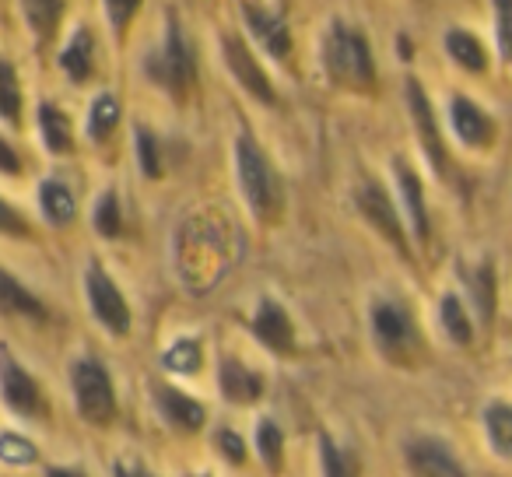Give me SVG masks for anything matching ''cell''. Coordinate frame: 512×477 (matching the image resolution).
Masks as SVG:
<instances>
[{
  "mask_svg": "<svg viewBox=\"0 0 512 477\" xmlns=\"http://www.w3.org/2000/svg\"><path fill=\"white\" fill-rule=\"evenodd\" d=\"M320 67L327 81L341 92L372 95L379 88V67L362 25L348 18H330L320 36Z\"/></svg>",
  "mask_w": 512,
  "mask_h": 477,
  "instance_id": "obj_1",
  "label": "cell"
},
{
  "mask_svg": "<svg viewBox=\"0 0 512 477\" xmlns=\"http://www.w3.org/2000/svg\"><path fill=\"white\" fill-rule=\"evenodd\" d=\"M141 71L176 106H183V102H190L197 95V50H193L190 36H186L183 22L176 15L165 18L162 39H158L155 50L144 53Z\"/></svg>",
  "mask_w": 512,
  "mask_h": 477,
  "instance_id": "obj_2",
  "label": "cell"
},
{
  "mask_svg": "<svg viewBox=\"0 0 512 477\" xmlns=\"http://www.w3.org/2000/svg\"><path fill=\"white\" fill-rule=\"evenodd\" d=\"M232 158H235V176H239V190H242V200H246L249 214H253L260 225L278 221L281 207H285L278 169H274L271 155L260 148V141H256L246 127L235 137Z\"/></svg>",
  "mask_w": 512,
  "mask_h": 477,
  "instance_id": "obj_3",
  "label": "cell"
},
{
  "mask_svg": "<svg viewBox=\"0 0 512 477\" xmlns=\"http://www.w3.org/2000/svg\"><path fill=\"white\" fill-rule=\"evenodd\" d=\"M218 50H221V64H225L228 78L239 85V92L246 95V99H253L256 106H267V109L278 106L281 95H278V88H274L271 71L264 67L260 53L253 50V43H249L242 32H221Z\"/></svg>",
  "mask_w": 512,
  "mask_h": 477,
  "instance_id": "obj_4",
  "label": "cell"
},
{
  "mask_svg": "<svg viewBox=\"0 0 512 477\" xmlns=\"http://www.w3.org/2000/svg\"><path fill=\"white\" fill-rule=\"evenodd\" d=\"M239 15H242V29H246L242 36L253 43V50L260 57H267L278 67H292L295 36L285 11L271 8L264 0H239Z\"/></svg>",
  "mask_w": 512,
  "mask_h": 477,
  "instance_id": "obj_5",
  "label": "cell"
},
{
  "mask_svg": "<svg viewBox=\"0 0 512 477\" xmlns=\"http://www.w3.org/2000/svg\"><path fill=\"white\" fill-rule=\"evenodd\" d=\"M369 327L376 337V348L383 351V358L404 365L418 355L421 337H418V323H414L411 309L400 306L393 299H376L369 309Z\"/></svg>",
  "mask_w": 512,
  "mask_h": 477,
  "instance_id": "obj_6",
  "label": "cell"
},
{
  "mask_svg": "<svg viewBox=\"0 0 512 477\" xmlns=\"http://www.w3.org/2000/svg\"><path fill=\"white\" fill-rule=\"evenodd\" d=\"M355 207L400 257H411V232H407V225H404V214H400L393 193L386 190L379 179L365 176L362 183L355 186Z\"/></svg>",
  "mask_w": 512,
  "mask_h": 477,
  "instance_id": "obj_7",
  "label": "cell"
},
{
  "mask_svg": "<svg viewBox=\"0 0 512 477\" xmlns=\"http://www.w3.org/2000/svg\"><path fill=\"white\" fill-rule=\"evenodd\" d=\"M404 102H407V113H411V123H414V134L421 141V151H425L428 165L439 179H449L453 165H449V148H446V137H442V127H439V116H435V106H432V95L425 92L418 78H407L404 81Z\"/></svg>",
  "mask_w": 512,
  "mask_h": 477,
  "instance_id": "obj_8",
  "label": "cell"
},
{
  "mask_svg": "<svg viewBox=\"0 0 512 477\" xmlns=\"http://www.w3.org/2000/svg\"><path fill=\"white\" fill-rule=\"evenodd\" d=\"M71 386H74V404H78L81 418L88 425H109L116 414V393L113 379H109L106 365L95 358H81L71 369Z\"/></svg>",
  "mask_w": 512,
  "mask_h": 477,
  "instance_id": "obj_9",
  "label": "cell"
},
{
  "mask_svg": "<svg viewBox=\"0 0 512 477\" xmlns=\"http://www.w3.org/2000/svg\"><path fill=\"white\" fill-rule=\"evenodd\" d=\"M85 295H88V309L92 316L109 330L113 337H127L130 334V302L127 295L120 292L109 271L102 264H88L85 271Z\"/></svg>",
  "mask_w": 512,
  "mask_h": 477,
  "instance_id": "obj_10",
  "label": "cell"
},
{
  "mask_svg": "<svg viewBox=\"0 0 512 477\" xmlns=\"http://www.w3.org/2000/svg\"><path fill=\"white\" fill-rule=\"evenodd\" d=\"M393 183H397V207L404 214V225L411 232V239L418 246L432 243V221H428V204H425V183L414 172L411 162L393 158Z\"/></svg>",
  "mask_w": 512,
  "mask_h": 477,
  "instance_id": "obj_11",
  "label": "cell"
},
{
  "mask_svg": "<svg viewBox=\"0 0 512 477\" xmlns=\"http://www.w3.org/2000/svg\"><path fill=\"white\" fill-rule=\"evenodd\" d=\"M446 120H449V130L453 137L463 144L467 151H488L495 144V120L484 106H477L470 95H453L446 106Z\"/></svg>",
  "mask_w": 512,
  "mask_h": 477,
  "instance_id": "obj_12",
  "label": "cell"
},
{
  "mask_svg": "<svg viewBox=\"0 0 512 477\" xmlns=\"http://www.w3.org/2000/svg\"><path fill=\"white\" fill-rule=\"evenodd\" d=\"M249 330H253L256 341L264 344L267 351H274L278 358H288L295 351V323L288 316V309L278 299H271V295L256 302Z\"/></svg>",
  "mask_w": 512,
  "mask_h": 477,
  "instance_id": "obj_13",
  "label": "cell"
},
{
  "mask_svg": "<svg viewBox=\"0 0 512 477\" xmlns=\"http://www.w3.org/2000/svg\"><path fill=\"white\" fill-rule=\"evenodd\" d=\"M0 393H4L11 411H18L22 418H39L43 414L39 383L18 365V358L8 348H0Z\"/></svg>",
  "mask_w": 512,
  "mask_h": 477,
  "instance_id": "obj_14",
  "label": "cell"
},
{
  "mask_svg": "<svg viewBox=\"0 0 512 477\" xmlns=\"http://www.w3.org/2000/svg\"><path fill=\"white\" fill-rule=\"evenodd\" d=\"M404 456L414 477H467L463 463L456 460L453 449L442 439H411Z\"/></svg>",
  "mask_w": 512,
  "mask_h": 477,
  "instance_id": "obj_15",
  "label": "cell"
},
{
  "mask_svg": "<svg viewBox=\"0 0 512 477\" xmlns=\"http://www.w3.org/2000/svg\"><path fill=\"white\" fill-rule=\"evenodd\" d=\"M442 53H446L460 71L474 74V78H484V74L491 71L488 46H484V39L477 36L474 29H467V25H449V29L442 32Z\"/></svg>",
  "mask_w": 512,
  "mask_h": 477,
  "instance_id": "obj_16",
  "label": "cell"
},
{
  "mask_svg": "<svg viewBox=\"0 0 512 477\" xmlns=\"http://www.w3.org/2000/svg\"><path fill=\"white\" fill-rule=\"evenodd\" d=\"M155 404H158V414H162L176 432H197V428L204 425V407H200L190 393L176 390V386L155 383Z\"/></svg>",
  "mask_w": 512,
  "mask_h": 477,
  "instance_id": "obj_17",
  "label": "cell"
},
{
  "mask_svg": "<svg viewBox=\"0 0 512 477\" xmlns=\"http://www.w3.org/2000/svg\"><path fill=\"white\" fill-rule=\"evenodd\" d=\"M218 386H221V397L232 400V404H253V400H260L267 390L264 376L249 369L246 362H239V358H225V362H221Z\"/></svg>",
  "mask_w": 512,
  "mask_h": 477,
  "instance_id": "obj_18",
  "label": "cell"
},
{
  "mask_svg": "<svg viewBox=\"0 0 512 477\" xmlns=\"http://www.w3.org/2000/svg\"><path fill=\"white\" fill-rule=\"evenodd\" d=\"M60 71H64L67 81H74V85H85L88 78L95 74V36L88 25H78V29L71 32V39L64 43V50H60L57 57Z\"/></svg>",
  "mask_w": 512,
  "mask_h": 477,
  "instance_id": "obj_19",
  "label": "cell"
},
{
  "mask_svg": "<svg viewBox=\"0 0 512 477\" xmlns=\"http://www.w3.org/2000/svg\"><path fill=\"white\" fill-rule=\"evenodd\" d=\"M463 281H467V295L477 309V320L491 327V320H495V302H498L495 267H491V260H481L477 267H463Z\"/></svg>",
  "mask_w": 512,
  "mask_h": 477,
  "instance_id": "obj_20",
  "label": "cell"
},
{
  "mask_svg": "<svg viewBox=\"0 0 512 477\" xmlns=\"http://www.w3.org/2000/svg\"><path fill=\"white\" fill-rule=\"evenodd\" d=\"M123 120V106L120 99H116L113 92H99L92 99V106H88V120H85V134L88 141L95 144H106L109 137L116 134V127H120Z\"/></svg>",
  "mask_w": 512,
  "mask_h": 477,
  "instance_id": "obj_21",
  "label": "cell"
},
{
  "mask_svg": "<svg viewBox=\"0 0 512 477\" xmlns=\"http://www.w3.org/2000/svg\"><path fill=\"white\" fill-rule=\"evenodd\" d=\"M39 207H43V218L57 228H67L78 214V200H74V190L64 179H46L39 186Z\"/></svg>",
  "mask_w": 512,
  "mask_h": 477,
  "instance_id": "obj_22",
  "label": "cell"
},
{
  "mask_svg": "<svg viewBox=\"0 0 512 477\" xmlns=\"http://www.w3.org/2000/svg\"><path fill=\"white\" fill-rule=\"evenodd\" d=\"M64 8H67V0H22V15H25V22H29L39 46L53 43L60 22H64Z\"/></svg>",
  "mask_w": 512,
  "mask_h": 477,
  "instance_id": "obj_23",
  "label": "cell"
},
{
  "mask_svg": "<svg viewBox=\"0 0 512 477\" xmlns=\"http://www.w3.org/2000/svg\"><path fill=\"white\" fill-rule=\"evenodd\" d=\"M39 134H43V144L50 155H71L74 151V127L64 109L53 106V102L39 106Z\"/></svg>",
  "mask_w": 512,
  "mask_h": 477,
  "instance_id": "obj_24",
  "label": "cell"
},
{
  "mask_svg": "<svg viewBox=\"0 0 512 477\" xmlns=\"http://www.w3.org/2000/svg\"><path fill=\"white\" fill-rule=\"evenodd\" d=\"M0 313L8 316H29V320H46V306L22 285L18 278H11L0 267Z\"/></svg>",
  "mask_w": 512,
  "mask_h": 477,
  "instance_id": "obj_25",
  "label": "cell"
},
{
  "mask_svg": "<svg viewBox=\"0 0 512 477\" xmlns=\"http://www.w3.org/2000/svg\"><path fill=\"white\" fill-rule=\"evenodd\" d=\"M439 323L449 341L460 344V348H467L474 341V320H470L467 306H463V299L456 292H446L439 299Z\"/></svg>",
  "mask_w": 512,
  "mask_h": 477,
  "instance_id": "obj_26",
  "label": "cell"
},
{
  "mask_svg": "<svg viewBox=\"0 0 512 477\" xmlns=\"http://www.w3.org/2000/svg\"><path fill=\"white\" fill-rule=\"evenodd\" d=\"M484 432H488V442L498 456L512 460V404L505 400H495V404L484 407Z\"/></svg>",
  "mask_w": 512,
  "mask_h": 477,
  "instance_id": "obj_27",
  "label": "cell"
},
{
  "mask_svg": "<svg viewBox=\"0 0 512 477\" xmlns=\"http://www.w3.org/2000/svg\"><path fill=\"white\" fill-rule=\"evenodd\" d=\"M0 120L18 127L22 123V81L11 60L0 57Z\"/></svg>",
  "mask_w": 512,
  "mask_h": 477,
  "instance_id": "obj_28",
  "label": "cell"
},
{
  "mask_svg": "<svg viewBox=\"0 0 512 477\" xmlns=\"http://www.w3.org/2000/svg\"><path fill=\"white\" fill-rule=\"evenodd\" d=\"M491 43L498 57L512 64V0H491Z\"/></svg>",
  "mask_w": 512,
  "mask_h": 477,
  "instance_id": "obj_29",
  "label": "cell"
},
{
  "mask_svg": "<svg viewBox=\"0 0 512 477\" xmlns=\"http://www.w3.org/2000/svg\"><path fill=\"white\" fill-rule=\"evenodd\" d=\"M92 225L102 239H116V235L123 232V211H120V197H116V190H106L99 200H95Z\"/></svg>",
  "mask_w": 512,
  "mask_h": 477,
  "instance_id": "obj_30",
  "label": "cell"
},
{
  "mask_svg": "<svg viewBox=\"0 0 512 477\" xmlns=\"http://www.w3.org/2000/svg\"><path fill=\"white\" fill-rule=\"evenodd\" d=\"M141 4L144 0H102V15L109 22V32H113L116 43H123L134 25V18L141 15Z\"/></svg>",
  "mask_w": 512,
  "mask_h": 477,
  "instance_id": "obj_31",
  "label": "cell"
},
{
  "mask_svg": "<svg viewBox=\"0 0 512 477\" xmlns=\"http://www.w3.org/2000/svg\"><path fill=\"white\" fill-rule=\"evenodd\" d=\"M256 449L264 456V463L271 467V474L281 470V460H285V435L274 421H260L256 425Z\"/></svg>",
  "mask_w": 512,
  "mask_h": 477,
  "instance_id": "obj_32",
  "label": "cell"
},
{
  "mask_svg": "<svg viewBox=\"0 0 512 477\" xmlns=\"http://www.w3.org/2000/svg\"><path fill=\"white\" fill-rule=\"evenodd\" d=\"M162 365L169 372H179V376H193V372L200 369V344L193 341V337H179L162 355Z\"/></svg>",
  "mask_w": 512,
  "mask_h": 477,
  "instance_id": "obj_33",
  "label": "cell"
},
{
  "mask_svg": "<svg viewBox=\"0 0 512 477\" xmlns=\"http://www.w3.org/2000/svg\"><path fill=\"white\" fill-rule=\"evenodd\" d=\"M134 148H137V162H141V172L148 179L162 176V148H158V137L151 134L148 127L134 130Z\"/></svg>",
  "mask_w": 512,
  "mask_h": 477,
  "instance_id": "obj_34",
  "label": "cell"
},
{
  "mask_svg": "<svg viewBox=\"0 0 512 477\" xmlns=\"http://www.w3.org/2000/svg\"><path fill=\"white\" fill-rule=\"evenodd\" d=\"M320 460H323V474L327 477H358L355 456L341 453L330 435H320Z\"/></svg>",
  "mask_w": 512,
  "mask_h": 477,
  "instance_id": "obj_35",
  "label": "cell"
},
{
  "mask_svg": "<svg viewBox=\"0 0 512 477\" xmlns=\"http://www.w3.org/2000/svg\"><path fill=\"white\" fill-rule=\"evenodd\" d=\"M0 460L8 463V467H25V463H36L39 453L25 435L18 432H4L0 435Z\"/></svg>",
  "mask_w": 512,
  "mask_h": 477,
  "instance_id": "obj_36",
  "label": "cell"
},
{
  "mask_svg": "<svg viewBox=\"0 0 512 477\" xmlns=\"http://www.w3.org/2000/svg\"><path fill=\"white\" fill-rule=\"evenodd\" d=\"M0 235H15V239H29V221L0 197Z\"/></svg>",
  "mask_w": 512,
  "mask_h": 477,
  "instance_id": "obj_37",
  "label": "cell"
},
{
  "mask_svg": "<svg viewBox=\"0 0 512 477\" xmlns=\"http://www.w3.org/2000/svg\"><path fill=\"white\" fill-rule=\"evenodd\" d=\"M218 446H221V453H225L232 463H242V460H246V446H242L239 435L228 432V428H221V432H218Z\"/></svg>",
  "mask_w": 512,
  "mask_h": 477,
  "instance_id": "obj_38",
  "label": "cell"
},
{
  "mask_svg": "<svg viewBox=\"0 0 512 477\" xmlns=\"http://www.w3.org/2000/svg\"><path fill=\"white\" fill-rule=\"evenodd\" d=\"M0 172H4V176H18V172H22V158H18V151L11 148L4 137H0Z\"/></svg>",
  "mask_w": 512,
  "mask_h": 477,
  "instance_id": "obj_39",
  "label": "cell"
},
{
  "mask_svg": "<svg viewBox=\"0 0 512 477\" xmlns=\"http://www.w3.org/2000/svg\"><path fill=\"white\" fill-rule=\"evenodd\" d=\"M116 477H144L141 474V467H137V463H116Z\"/></svg>",
  "mask_w": 512,
  "mask_h": 477,
  "instance_id": "obj_40",
  "label": "cell"
},
{
  "mask_svg": "<svg viewBox=\"0 0 512 477\" xmlns=\"http://www.w3.org/2000/svg\"><path fill=\"white\" fill-rule=\"evenodd\" d=\"M46 477H81L78 470H71V467H50L46 470Z\"/></svg>",
  "mask_w": 512,
  "mask_h": 477,
  "instance_id": "obj_41",
  "label": "cell"
}]
</instances>
